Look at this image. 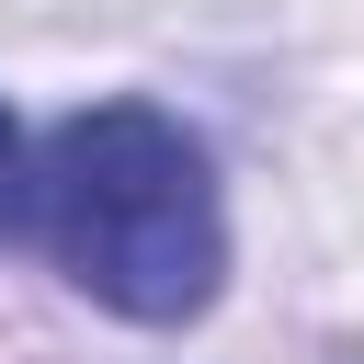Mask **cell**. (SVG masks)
<instances>
[{"label": "cell", "mask_w": 364, "mask_h": 364, "mask_svg": "<svg viewBox=\"0 0 364 364\" xmlns=\"http://www.w3.org/2000/svg\"><path fill=\"white\" fill-rule=\"evenodd\" d=\"M34 239L57 250V273L136 318V330H182L216 307L228 273V216H216V171L205 148L159 114V102H91L46 136L34 159Z\"/></svg>", "instance_id": "obj_1"}, {"label": "cell", "mask_w": 364, "mask_h": 364, "mask_svg": "<svg viewBox=\"0 0 364 364\" xmlns=\"http://www.w3.org/2000/svg\"><path fill=\"white\" fill-rule=\"evenodd\" d=\"M34 228V171H23V136H11V114H0V250Z\"/></svg>", "instance_id": "obj_2"}]
</instances>
